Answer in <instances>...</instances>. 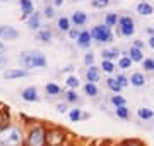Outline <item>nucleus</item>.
<instances>
[{
    "label": "nucleus",
    "instance_id": "obj_1",
    "mask_svg": "<svg viewBox=\"0 0 154 146\" xmlns=\"http://www.w3.org/2000/svg\"><path fill=\"white\" fill-rule=\"evenodd\" d=\"M22 143V134L19 127L9 125L0 131V146H19Z\"/></svg>",
    "mask_w": 154,
    "mask_h": 146
},
{
    "label": "nucleus",
    "instance_id": "obj_2",
    "mask_svg": "<svg viewBox=\"0 0 154 146\" xmlns=\"http://www.w3.org/2000/svg\"><path fill=\"white\" fill-rule=\"evenodd\" d=\"M19 62L28 69L45 67L46 65V59H45V55L41 52H22L19 55Z\"/></svg>",
    "mask_w": 154,
    "mask_h": 146
},
{
    "label": "nucleus",
    "instance_id": "obj_3",
    "mask_svg": "<svg viewBox=\"0 0 154 146\" xmlns=\"http://www.w3.org/2000/svg\"><path fill=\"white\" fill-rule=\"evenodd\" d=\"M91 38L99 41V43H108L113 40V34H111V29L106 26V24H99V26H94L93 31H91Z\"/></svg>",
    "mask_w": 154,
    "mask_h": 146
},
{
    "label": "nucleus",
    "instance_id": "obj_4",
    "mask_svg": "<svg viewBox=\"0 0 154 146\" xmlns=\"http://www.w3.org/2000/svg\"><path fill=\"white\" fill-rule=\"evenodd\" d=\"M46 144V132L41 125H36L31 129L28 136V146H45Z\"/></svg>",
    "mask_w": 154,
    "mask_h": 146
},
{
    "label": "nucleus",
    "instance_id": "obj_5",
    "mask_svg": "<svg viewBox=\"0 0 154 146\" xmlns=\"http://www.w3.org/2000/svg\"><path fill=\"white\" fill-rule=\"evenodd\" d=\"M63 132L60 129H53L46 132V144L48 146H60L63 143Z\"/></svg>",
    "mask_w": 154,
    "mask_h": 146
},
{
    "label": "nucleus",
    "instance_id": "obj_6",
    "mask_svg": "<svg viewBox=\"0 0 154 146\" xmlns=\"http://www.w3.org/2000/svg\"><path fill=\"white\" fill-rule=\"evenodd\" d=\"M0 38L2 40H17L19 31L12 26H0Z\"/></svg>",
    "mask_w": 154,
    "mask_h": 146
},
{
    "label": "nucleus",
    "instance_id": "obj_7",
    "mask_svg": "<svg viewBox=\"0 0 154 146\" xmlns=\"http://www.w3.org/2000/svg\"><path fill=\"white\" fill-rule=\"evenodd\" d=\"M21 96H22L24 101H39L38 90H36L34 86H29V88H26V90H22Z\"/></svg>",
    "mask_w": 154,
    "mask_h": 146
},
{
    "label": "nucleus",
    "instance_id": "obj_8",
    "mask_svg": "<svg viewBox=\"0 0 154 146\" xmlns=\"http://www.w3.org/2000/svg\"><path fill=\"white\" fill-rule=\"evenodd\" d=\"M91 33L89 31H81L79 34V38H77V45L81 46V48H89L91 46Z\"/></svg>",
    "mask_w": 154,
    "mask_h": 146
},
{
    "label": "nucleus",
    "instance_id": "obj_9",
    "mask_svg": "<svg viewBox=\"0 0 154 146\" xmlns=\"http://www.w3.org/2000/svg\"><path fill=\"white\" fill-rule=\"evenodd\" d=\"M4 76H5V79H17V78H26V76H29V72L28 71H22V69H11Z\"/></svg>",
    "mask_w": 154,
    "mask_h": 146
},
{
    "label": "nucleus",
    "instance_id": "obj_10",
    "mask_svg": "<svg viewBox=\"0 0 154 146\" xmlns=\"http://www.w3.org/2000/svg\"><path fill=\"white\" fill-rule=\"evenodd\" d=\"M137 12L140 16H151L154 12V7L151 5V4H147V2H140L137 5Z\"/></svg>",
    "mask_w": 154,
    "mask_h": 146
},
{
    "label": "nucleus",
    "instance_id": "obj_11",
    "mask_svg": "<svg viewBox=\"0 0 154 146\" xmlns=\"http://www.w3.org/2000/svg\"><path fill=\"white\" fill-rule=\"evenodd\" d=\"M128 81H130L135 88H140V86L146 84V78H144V74H140V72H134Z\"/></svg>",
    "mask_w": 154,
    "mask_h": 146
},
{
    "label": "nucleus",
    "instance_id": "obj_12",
    "mask_svg": "<svg viewBox=\"0 0 154 146\" xmlns=\"http://www.w3.org/2000/svg\"><path fill=\"white\" fill-rule=\"evenodd\" d=\"M39 26H41V24H39V14L38 12H33L28 19V28L34 31V29H39Z\"/></svg>",
    "mask_w": 154,
    "mask_h": 146
},
{
    "label": "nucleus",
    "instance_id": "obj_13",
    "mask_svg": "<svg viewBox=\"0 0 154 146\" xmlns=\"http://www.w3.org/2000/svg\"><path fill=\"white\" fill-rule=\"evenodd\" d=\"M128 53H130L128 57H130V60L132 62H142L144 60V52L139 50V48H135V46H132Z\"/></svg>",
    "mask_w": 154,
    "mask_h": 146
},
{
    "label": "nucleus",
    "instance_id": "obj_14",
    "mask_svg": "<svg viewBox=\"0 0 154 146\" xmlns=\"http://www.w3.org/2000/svg\"><path fill=\"white\" fill-rule=\"evenodd\" d=\"M86 76H88V83H96V81H99V71L96 67H94V65H91V67L88 69V74H86Z\"/></svg>",
    "mask_w": 154,
    "mask_h": 146
},
{
    "label": "nucleus",
    "instance_id": "obj_15",
    "mask_svg": "<svg viewBox=\"0 0 154 146\" xmlns=\"http://www.w3.org/2000/svg\"><path fill=\"white\" fill-rule=\"evenodd\" d=\"M45 91H46L50 96H57V95L62 93V88L58 84H55V83H48V84L45 86Z\"/></svg>",
    "mask_w": 154,
    "mask_h": 146
},
{
    "label": "nucleus",
    "instance_id": "obj_16",
    "mask_svg": "<svg viewBox=\"0 0 154 146\" xmlns=\"http://www.w3.org/2000/svg\"><path fill=\"white\" fill-rule=\"evenodd\" d=\"M72 21H74V24H75V26H82V24L88 21V16H86L82 11L74 12V16H72Z\"/></svg>",
    "mask_w": 154,
    "mask_h": 146
},
{
    "label": "nucleus",
    "instance_id": "obj_17",
    "mask_svg": "<svg viewBox=\"0 0 154 146\" xmlns=\"http://www.w3.org/2000/svg\"><path fill=\"white\" fill-rule=\"evenodd\" d=\"M137 115H139V119H142V120H149V119L154 117V112L151 108H139Z\"/></svg>",
    "mask_w": 154,
    "mask_h": 146
},
{
    "label": "nucleus",
    "instance_id": "obj_18",
    "mask_svg": "<svg viewBox=\"0 0 154 146\" xmlns=\"http://www.w3.org/2000/svg\"><path fill=\"white\" fill-rule=\"evenodd\" d=\"M106 86H108V88H110V90L113 91V93H118V91L122 90L120 83H118V81H116L115 78H110V79H106Z\"/></svg>",
    "mask_w": 154,
    "mask_h": 146
},
{
    "label": "nucleus",
    "instance_id": "obj_19",
    "mask_svg": "<svg viewBox=\"0 0 154 146\" xmlns=\"http://www.w3.org/2000/svg\"><path fill=\"white\" fill-rule=\"evenodd\" d=\"M50 38H51V31H50V29H41L38 33V40L43 41V43H48Z\"/></svg>",
    "mask_w": 154,
    "mask_h": 146
},
{
    "label": "nucleus",
    "instance_id": "obj_20",
    "mask_svg": "<svg viewBox=\"0 0 154 146\" xmlns=\"http://www.w3.org/2000/svg\"><path fill=\"white\" fill-rule=\"evenodd\" d=\"M57 26H58L60 31H69V29H70V23H69V19H67V17H60V19H58V23H57Z\"/></svg>",
    "mask_w": 154,
    "mask_h": 146
},
{
    "label": "nucleus",
    "instance_id": "obj_21",
    "mask_svg": "<svg viewBox=\"0 0 154 146\" xmlns=\"http://www.w3.org/2000/svg\"><path fill=\"white\" fill-rule=\"evenodd\" d=\"M103 60H111V59H116V55H118V52H116V48H111V50H103Z\"/></svg>",
    "mask_w": 154,
    "mask_h": 146
},
{
    "label": "nucleus",
    "instance_id": "obj_22",
    "mask_svg": "<svg viewBox=\"0 0 154 146\" xmlns=\"http://www.w3.org/2000/svg\"><path fill=\"white\" fill-rule=\"evenodd\" d=\"M21 7H22V11H24V16H31V14H33V5H31V2L21 0Z\"/></svg>",
    "mask_w": 154,
    "mask_h": 146
},
{
    "label": "nucleus",
    "instance_id": "obj_23",
    "mask_svg": "<svg viewBox=\"0 0 154 146\" xmlns=\"http://www.w3.org/2000/svg\"><path fill=\"white\" fill-rule=\"evenodd\" d=\"M84 91H86V95H89V96L98 95V88H96V84H93V83H88V84L84 86Z\"/></svg>",
    "mask_w": 154,
    "mask_h": 146
},
{
    "label": "nucleus",
    "instance_id": "obj_24",
    "mask_svg": "<svg viewBox=\"0 0 154 146\" xmlns=\"http://www.w3.org/2000/svg\"><path fill=\"white\" fill-rule=\"evenodd\" d=\"M116 117L120 119H128L130 117V112H128V108L123 105V107H116Z\"/></svg>",
    "mask_w": 154,
    "mask_h": 146
},
{
    "label": "nucleus",
    "instance_id": "obj_25",
    "mask_svg": "<svg viewBox=\"0 0 154 146\" xmlns=\"http://www.w3.org/2000/svg\"><path fill=\"white\" fill-rule=\"evenodd\" d=\"M69 117H70L72 122H79V120L82 119V113H81V110H79V108H72L70 113H69Z\"/></svg>",
    "mask_w": 154,
    "mask_h": 146
},
{
    "label": "nucleus",
    "instance_id": "obj_26",
    "mask_svg": "<svg viewBox=\"0 0 154 146\" xmlns=\"http://www.w3.org/2000/svg\"><path fill=\"white\" fill-rule=\"evenodd\" d=\"M116 23H118V17H116V14H108L105 19V24L108 26V28H111V26H116Z\"/></svg>",
    "mask_w": 154,
    "mask_h": 146
},
{
    "label": "nucleus",
    "instance_id": "obj_27",
    "mask_svg": "<svg viewBox=\"0 0 154 146\" xmlns=\"http://www.w3.org/2000/svg\"><path fill=\"white\" fill-rule=\"evenodd\" d=\"M118 67H122V69H130L132 67V60H130V57H122L120 62H118Z\"/></svg>",
    "mask_w": 154,
    "mask_h": 146
},
{
    "label": "nucleus",
    "instance_id": "obj_28",
    "mask_svg": "<svg viewBox=\"0 0 154 146\" xmlns=\"http://www.w3.org/2000/svg\"><path fill=\"white\" fill-rule=\"evenodd\" d=\"M101 67H103V71H105V72H113V71H115V64H113L111 60H103Z\"/></svg>",
    "mask_w": 154,
    "mask_h": 146
},
{
    "label": "nucleus",
    "instance_id": "obj_29",
    "mask_svg": "<svg viewBox=\"0 0 154 146\" xmlns=\"http://www.w3.org/2000/svg\"><path fill=\"white\" fill-rule=\"evenodd\" d=\"M144 62V71H147V72H152L154 71V59H146Z\"/></svg>",
    "mask_w": 154,
    "mask_h": 146
},
{
    "label": "nucleus",
    "instance_id": "obj_30",
    "mask_svg": "<svg viewBox=\"0 0 154 146\" xmlns=\"http://www.w3.org/2000/svg\"><path fill=\"white\" fill-rule=\"evenodd\" d=\"M111 103H113L115 107H123V105H125V98L115 95V96H111Z\"/></svg>",
    "mask_w": 154,
    "mask_h": 146
},
{
    "label": "nucleus",
    "instance_id": "obj_31",
    "mask_svg": "<svg viewBox=\"0 0 154 146\" xmlns=\"http://www.w3.org/2000/svg\"><path fill=\"white\" fill-rule=\"evenodd\" d=\"M67 84L70 86V88H77V86L81 84V83H79V79H77L75 76H70V78L67 79Z\"/></svg>",
    "mask_w": 154,
    "mask_h": 146
},
{
    "label": "nucleus",
    "instance_id": "obj_32",
    "mask_svg": "<svg viewBox=\"0 0 154 146\" xmlns=\"http://www.w3.org/2000/svg\"><path fill=\"white\" fill-rule=\"evenodd\" d=\"M108 4H110V0H94L93 2V5L98 7V9H103V7H106Z\"/></svg>",
    "mask_w": 154,
    "mask_h": 146
},
{
    "label": "nucleus",
    "instance_id": "obj_33",
    "mask_svg": "<svg viewBox=\"0 0 154 146\" xmlns=\"http://www.w3.org/2000/svg\"><path fill=\"white\" fill-rule=\"evenodd\" d=\"M116 81L120 83V86H122V88H125V86L128 84V79H127L125 76H122V74H120V76H116Z\"/></svg>",
    "mask_w": 154,
    "mask_h": 146
},
{
    "label": "nucleus",
    "instance_id": "obj_34",
    "mask_svg": "<svg viewBox=\"0 0 154 146\" xmlns=\"http://www.w3.org/2000/svg\"><path fill=\"white\" fill-rule=\"evenodd\" d=\"M45 16L48 17V19H51V17L55 16V12H53V7H50V5L45 7Z\"/></svg>",
    "mask_w": 154,
    "mask_h": 146
},
{
    "label": "nucleus",
    "instance_id": "obj_35",
    "mask_svg": "<svg viewBox=\"0 0 154 146\" xmlns=\"http://www.w3.org/2000/svg\"><path fill=\"white\" fill-rule=\"evenodd\" d=\"M67 33H69V36H70L72 40H77L79 38V34H81V31H79V29H69Z\"/></svg>",
    "mask_w": 154,
    "mask_h": 146
},
{
    "label": "nucleus",
    "instance_id": "obj_36",
    "mask_svg": "<svg viewBox=\"0 0 154 146\" xmlns=\"http://www.w3.org/2000/svg\"><path fill=\"white\" fill-rule=\"evenodd\" d=\"M84 62L91 67V65H93V62H94V55H93V53H88V55L84 57Z\"/></svg>",
    "mask_w": 154,
    "mask_h": 146
},
{
    "label": "nucleus",
    "instance_id": "obj_37",
    "mask_svg": "<svg viewBox=\"0 0 154 146\" xmlns=\"http://www.w3.org/2000/svg\"><path fill=\"white\" fill-rule=\"evenodd\" d=\"M67 100L69 101H77L79 100V98H77V93L75 91H69V93H67Z\"/></svg>",
    "mask_w": 154,
    "mask_h": 146
},
{
    "label": "nucleus",
    "instance_id": "obj_38",
    "mask_svg": "<svg viewBox=\"0 0 154 146\" xmlns=\"http://www.w3.org/2000/svg\"><path fill=\"white\" fill-rule=\"evenodd\" d=\"M5 64H7V57H5V53H4V52H0V69L4 67Z\"/></svg>",
    "mask_w": 154,
    "mask_h": 146
},
{
    "label": "nucleus",
    "instance_id": "obj_39",
    "mask_svg": "<svg viewBox=\"0 0 154 146\" xmlns=\"http://www.w3.org/2000/svg\"><path fill=\"white\" fill-rule=\"evenodd\" d=\"M57 110H58V112H67V105L65 103H58V105H57Z\"/></svg>",
    "mask_w": 154,
    "mask_h": 146
},
{
    "label": "nucleus",
    "instance_id": "obj_40",
    "mask_svg": "<svg viewBox=\"0 0 154 146\" xmlns=\"http://www.w3.org/2000/svg\"><path fill=\"white\" fill-rule=\"evenodd\" d=\"M125 146H144L142 143H139V141H128Z\"/></svg>",
    "mask_w": 154,
    "mask_h": 146
},
{
    "label": "nucleus",
    "instance_id": "obj_41",
    "mask_svg": "<svg viewBox=\"0 0 154 146\" xmlns=\"http://www.w3.org/2000/svg\"><path fill=\"white\" fill-rule=\"evenodd\" d=\"M134 46H135V48H139V50H142L144 43H142V41H135V45H134Z\"/></svg>",
    "mask_w": 154,
    "mask_h": 146
},
{
    "label": "nucleus",
    "instance_id": "obj_42",
    "mask_svg": "<svg viewBox=\"0 0 154 146\" xmlns=\"http://www.w3.org/2000/svg\"><path fill=\"white\" fill-rule=\"evenodd\" d=\"M149 46H151V48H154V36H151V38H149Z\"/></svg>",
    "mask_w": 154,
    "mask_h": 146
},
{
    "label": "nucleus",
    "instance_id": "obj_43",
    "mask_svg": "<svg viewBox=\"0 0 154 146\" xmlns=\"http://www.w3.org/2000/svg\"><path fill=\"white\" fill-rule=\"evenodd\" d=\"M62 2L63 0H55V5H62Z\"/></svg>",
    "mask_w": 154,
    "mask_h": 146
},
{
    "label": "nucleus",
    "instance_id": "obj_44",
    "mask_svg": "<svg viewBox=\"0 0 154 146\" xmlns=\"http://www.w3.org/2000/svg\"><path fill=\"white\" fill-rule=\"evenodd\" d=\"M0 52H4V43L0 41Z\"/></svg>",
    "mask_w": 154,
    "mask_h": 146
},
{
    "label": "nucleus",
    "instance_id": "obj_45",
    "mask_svg": "<svg viewBox=\"0 0 154 146\" xmlns=\"http://www.w3.org/2000/svg\"><path fill=\"white\" fill-rule=\"evenodd\" d=\"M0 2H9V0H0Z\"/></svg>",
    "mask_w": 154,
    "mask_h": 146
},
{
    "label": "nucleus",
    "instance_id": "obj_46",
    "mask_svg": "<svg viewBox=\"0 0 154 146\" xmlns=\"http://www.w3.org/2000/svg\"><path fill=\"white\" fill-rule=\"evenodd\" d=\"M28 2H31V0H28Z\"/></svg>",
    "mask_w": 154,
    "mask_h": 146
}]
</instances>
